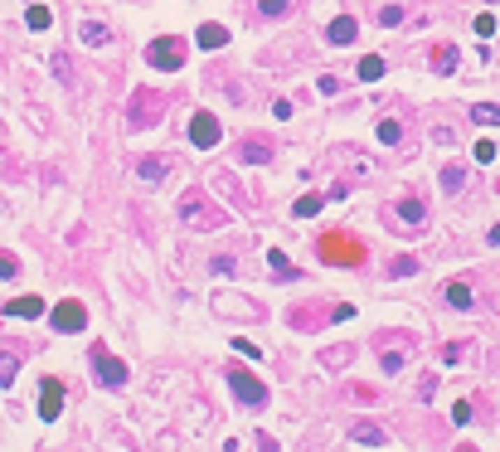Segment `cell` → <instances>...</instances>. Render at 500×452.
Returning a JSON list of instances; mask_svg holds the SVG:
<instances>
[{"mask_svg": "<svg viewBox=\"0 0 500 452\" xmlns=\"http://www.w3.org/2000/svg\"><path fill=\"white\" fill-rule=\"evenodd\" d=\"M350 438L360 443V448H384L389 438H384V428H374V423H355L350 428Z\"/></svg>", "mask_w": 500, "mask_h": 452, "instance_id": "obj_11", "label": "cell"}, {"mask_svg": "<svg viewBox=\"0 0 500 452\" xmlns=\"http://www.w3.org/2000/svg\"><path fill=\"white\" fill-rule=\"evenodd\" d=\"M471 122H481V126H500V103H476V108H471Z\"/></svg>", "mask_w": 500, "mask_h": 452, "instance_id": "obj_15", "label": "cell"}, {"mask_svg": "<svg viewBox=\"0 0 500 452\" xmlns=\"http://www.w3.org/2000/svg\"><path fill=\"white\" fill-rule=\"evenodd\" d=\"M156 117H161V103H156L151 93H136V103H131V126L141 131V126H146V122H156Z\"/></svg>", "mask_w": 500, "mask_h": 452, "instance_id": "obj_8", "label": "cell"}, {"mask_svg": "<svg viewBox=\"0 0 500 452\" xmlns=\"http://www.w3.org/2000/svg\"><path fill=\"white\" fill-rule=\"evenodd\" d=\"M292 0H263V15H287Z\"/></svg>", "mask_w": 500, "mask_h": 452, "instance_id": "obj_30", "label": "cell"}, {"mask_svg": "<svg viewBox=\"0 0 500 452\" xmlns=\"http://www.w3.org/2000/svg\"><path fill=\"white\" fill-rule=\"evenodd\" d=\"M49 321H54V331L73 336V331H83V326H88V307H83V302H59Z\"/></svg>", "mask_w": 500, "mask_h": 452, "instance_id": "obj_3", "label": "cell"}, {"mask_svg": "<svg viewBox=\"0 0 500 452\" xmlns=\"http://www.w3.org/2000/svg\"><path fill=\"white\" fill-rule=\"evenodd\" d=\"M447 302L452 307H471V287L466 282H447Z\"/></svg>", "mask_w": 500, "mask_h": 452, "instance_id": "obj_22", "label": "cell"}, {"mask_svg": "<svg viewBox=\"0 0 500 452\" xmlns=\"http://www.w3.org/2000/svg\"><path fill=\"white\" fill-rule=\"evenodd\" d=\"M422 214H427V210H422V200H403V205H399V219H403V224H422Z\"/></svg>", "mask_w": 500, "mask_h": 452, "instance_id": "obj_18", "label": "cell"}, {"mask_svg": "<svg viewBox=\"0 0 500 452\" xmlns=\"http://www.w3.org/2000/svg\"><path fill=\"white\" fill-rule=\"evenodd\" d=\"M355 34H360V29H355V20H350V15L330 20V29H325V39H330V44H350Z\"/></svg>", "mask_w": 500, "mask_h": 452, "instance_id": "obj_12", "label": "cell"}, {"mask_svg": "<svg viewBox=\"0 0 500 452\" xmlns=\"http://www.w3.org/2000/svg\"><path fill=\"white\" fill-rule=\"evenodd\" d=\"M379 24H389V29L403 24V10H399V5H384V10H379Z\"/></svg>", "mask_w": 500, "mask_h": 452, "instance_id": "obj_27", "label": "cell"}, {"mask_svg": "<svg viewBox=\"0 0 500 452\" xmlns=\"http://www.w3.org/2000/svg\"><path fill=\"white\" fill-rule=\"evenodd\" d=\"M432 68H437V73H452V68H457V49H447V44H442V49H437V59H432Z\"/></svg>", "mask_w": 500, "mask_h": 452, "instance_id": "obj_23", "label": "cell"}, {"mask_svg": "<svg viewBox=\"0 0 500 452\" xmlns=\"http://www.w3.org/2000/svg\"><path fill=\"white\" fill-rule=\"evenodd\" d=\"M15 272H20V263H15L10 253H0V277H15Z\"/></svg>", "mask_w": 500, "mask_h": 452, "instance_id": "obj_31", "label": "cell"}, {"mask_svg": "<svg viewBox=\"0 0 500 452\" xmlns=\"http://www.w3.org/2000/svg\"><path fill=\"white\" fill-rule=\"evenodd\" d=\"M442 190H447V195H457V190H462V170H457V166H447V170H442Z\"/></svg>", "mask_w": 500, "mask_h": 452, "instance_id": "obj_26", "label": "cell"}, {"mask_svg": "<svg viewBox=\"0 0 500 452\" xmlns=\"http://www.w3.org/2000/svg\"><path fill=\"white\" fill-rule=\"evenodd\" d=\"M15 370H20V360H15V355H0V389L15 384Z\"/></svg>", "mask_w": 500, "mask_h": 452, "instance_id": "obj_24", "label": "cell"}, {"mask_svg": "<svg viewBox=\"0 0 500 452\" xmlns=\"http://www.w3.org/2000/svg\"><path fill=\"white\" fill-rule=\"evenodd\" d=\"M476 161H496V146L491 141H476Z\"/></svg>", "mask_w": 500, "mask_h": 452, "instance_id": "obj_32", "label": "cell"}, {"mask_svg": "<svg viewBox=\"0 0 500 452\" xmlns=\"http://www.w3.org/2000/svg\"><path fill=\"white\" fill-rule=\"evenodd\" d=\"M93 374H98V384H126V365L117 360V355H107V350H93Z\"/></svg>", "mask_w": 500, "mask_h": 452, "instance_id": "obj_5", "label": "cell"}, {"mask_svg": "<svg viewBox=\"0 0 500 452\" xmlns=\"http://www.w3.org/2000/svg\"><path fill=\"white\" fill-rule=\"evenodd\" d=\"M228 44V29L223 24H204L200 29V49H223Z\"/></svg>", "mask_w": 500, "mask_h": 452, "instance_id": "obj_14", "label": "cell"}, {"mask_svg": "<svg viewBox=\"0 0 500 452\" xmlns=\"http://www.w3.org/2000/svg\"><path fill=\"white\" fill-rule=\"evenodd\" d=\"M476 34L491 39V34H496V15H481V20H476Z\"/></svg>", "mask_w": 500, "mask_h": 452, "instance_id": "obj_29", "label": "cell"}, {"mask_svg": "<svg viewBox=\"0 0 500 452\" xmlns=\"http://www.w3.org/2000/svg\"><path fill=\"white\" fill-rule=\"evenodd\" d=\"M190 141H195V146H214V141H219V122H214V112H195V122H190Z\"/></svg>", "mask_w": 500, "mask_h": 452, "instance_id": "obj_7", "label": "cell"}, {"mask_svg": "<svg viewBox=\"0 0 500 452\" xmlns=\"http://www.w3.org/2000/svg\"><path fill=\"white\" fill-rule=\"evenodd\" d=\"M24 20H29V29H49V20H54V15H49V5H29V10H24Z\"/></svg>", "mask_w": 500, "mask_h": 452, "instance_id": "obj_20", "label": "cell"}, {"mask_svg": "<svg viewBox=\"0 0 500 452\" xmlns=\"http://www.w3.org/2000/svg\"><path fill=\"white\" fill-rule=\"evenodd\" d=\"M5 316H24V321H34V316H44V302H39V297H15V302H5Z\"/></svg>", "mask_w": 500, "mask_h": 452, "instance_id": "obj_10", "label": "cell"}, {"mask_svg": "<svg viewBox=\"0 0 500 452\" xmlns=\"http://www.w3.org/2000/svg\"><path fill=\"white\" fill-rule=\"evenodd\" d=\"M292 214H297V219H316V214H321V200H316V195H301L297 205H292Z\"/></svg>", "mask_w": 500, "mask_h": 452, "instance_id": "obj_19", "label": "cell"}, {"mask_svg": "<svg viewBox=\"0 0 500 452\" xmlns=\"http://www.w3.org/2000/svg\"><path fill=\"white\" fill-rule=\"evenodd\" d=\"M399 122H394V117H384V122H379V141H384V146H394V141H399Z\"/></svg>", "mask_w": 500, "mask_h": 452, "instance_id": "obj_25", "label": "cell"}, {"mask_svg": "<svg viewBox=\"0 0 500 452\" xmlns=\"http://www.w3.org/2000/svg\"><path fill=\"white\" fill-rule=\"evenodd\" d=\"M166 166H170V161H166V156H146V161H141V166H136V175H141V180H151V185H156V180H166Z\"/></svg>", "mask_w": 500, "mask_h": 452, "instance_id": "obj_13", "label": "cell"}, {"mask_svg": "<svg viewBox=\"0 0 500 452\" xmlns=\"http://www.w3.org/2000/svg\"><path fill=\"white\" fill-rule=\"evenodd\" d=\"M360 78H365V83L384 78V59H374V54H369V59H360Z\"/></svg>", "mask_w": 500, "mask_h": 452, "instance_id": "obj_21", "label": "cell"}, {"mask_svg": "<svg viewBox=\"0 0 500 452\" xmlns=\"http://www.w3.org/2000/svg\"><path fill=\"white\" fill-rule=\"evenodd\" d=\"M267 263H272V272H277V277H287V282L297 277V268H292V263L282 258V248H267Z\"/></svg>", "mask_w": 500, "mask_h": 452, "instance_id": "obj_17", "label": "cell"}, {"mask_svg": "<svg viewBox=\"0 0 500 452\" xmlns=\"http://www.w3.org/2000/svg\"><path fill=\"white\" fill-rule=\"evenodd\" d=\"M228 389L238 394L243 409H263V404H267V384H258L243 365H228Z\"/></svg>", "mask_w": 500, "mask_h": 452, "instance_id": "obj_1", "label": "cell"}, {"mask_svg": "<svg viewBox=\"0 0 500 452\" xmlns=\"http://www.w3.org/2000/svg\"><path fill=\"white\" fill-rule=\"evenodd\" d=\"M112 39V29L98 24V20H83V44H107Z\"/></svg>", "mask_w": 500, "mask_h": 452, "instance_id": "obj_16", "label": "cell"}, {"mask_svg": "<svg viewBox=\"0 0 500 452\" xmlns=\"http://www.w3.org/2000/svg\"><path fill=\"white\" fill-rule=\"evenodd\" d=\"M146 59H151L156 68L175 73V68L185 64V44H180V39H151V44H146Z\"/></svg>", "mask_w": 500, "mask_h": 452, "instance_id": "obj_2", "label": "cell"}, {"mask_svg": "<svg viewBox=\"0 0 500 452\" xmlns=\"http://www.w3.org/2000/svg\"><path fill=\"white\" fill-rule=\"evenodd\" d=\"M272 117H282V122H287V117H292V103H287V98H277V103H272Z\"/></svg>", "mask_w": 500, "mask_h": 452, "instance_id": "obj_33", "label": "cell"}, {"mask_svg": "<svg viewBox=\"0 0 500 452\" xmlns=\"http://www.w3.org/2000/svg\"><path fill=\"white\" fill-rule=\"evenodd\" d=\"M403 365H408V360H403V350H389V355H384V374H399Z\"/></svg>", "mask_w": 500, "mask_h": 452, "instance_id": "obj_28", "label": "cell"}, {"mask_svg": "<svg viewBox=\"0 0 500 452\" xmlns=\"http://www.w3.org/2000/svg\"><path fill=\"white\" fill-rule=\"evenodd\" d=\"M238 161H243V166H267V161H272V141H263V136H248V141L238 146Z\"/></svg>", "mask_w": 500, "mask_h": 452, "instance_id": "obj_6", "label": "cell"}, {"mask_svg": "<svg viewBox=\"0 0 500 452\" xmlns=\"http://www.w3.org/2000/svg\"><path fill=\"white\" fill-rule=\"evenodd\" d=\"M321 258H325V263H360V243L330 233V238H321Z\"/></svg>", "mask_w": 500, "mask_h": 452, "instance_id": "obj_4", "label": "cell"}, {"mask_svg": "<svg viewBox=\"0 0 500 452\" xmlns=\"http://www.w3.org/2000/svg\"><path fill=\"white\" fill-rule=\"evenodd\" d=\"M59 409H64V384L49 379L44 384V399H39V418H59Z\"/></svg>", "mask_w": 500, "mask_h": 452, "instance_id": "obj_9", "label": "cell"}]
</instances>
